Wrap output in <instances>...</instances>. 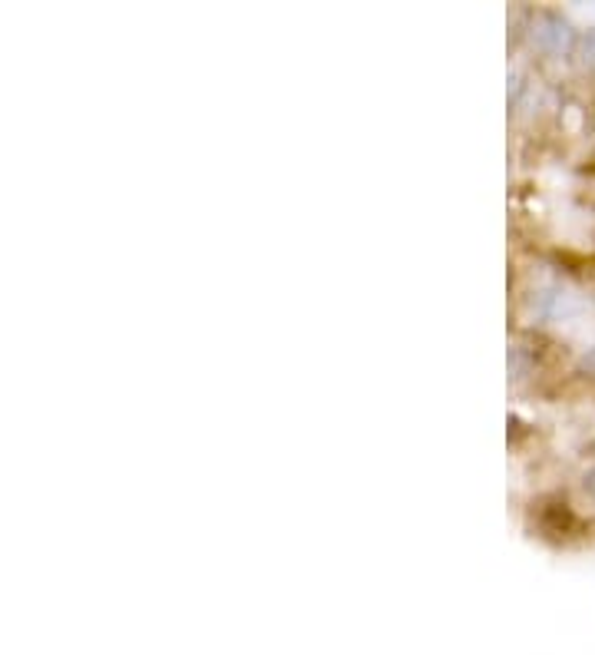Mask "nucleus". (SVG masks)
I'll use <instances>...</instances> for the list:
<instances>
[{
  "mask_svg": "<svg viewBox=\"0 0 595 655\" xmlns=\"http://www.w3.org/2000/svg\"><path fill=\"white\" fill-rule=\"evenodd\" d=\"M586 364H589V368H595V351H592V358H586Z\"/></svg>",
  "mask_w": 595,
  "mask_h": 655,
  "instance_id": "2",
  "label": "nucleus"
},
{
  "mask_svg": "<svg viewBox=\"0 0 595 655\" xmlns=\"http://www.w3.org/2000/svg\"><path fill=\"white\" fill-rule=\"evenodd\" d=\"M586 490H592V493H595V474H592V477L586 480Z\"/></svg>",
  "mask_w": 595,
  "mask_h": 655,
  "instance_id": "1",
  "label": "nucleus"
}]
</instances>
